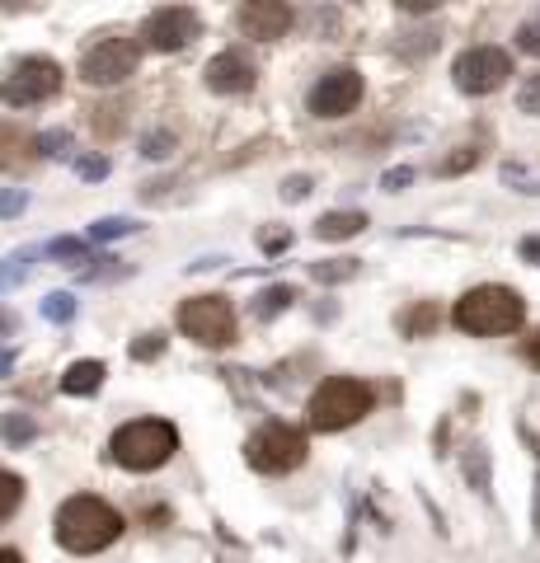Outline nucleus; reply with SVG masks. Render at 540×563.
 <instances>
[{
	"label": "nucleus",
	"mask_w": 540,
	"mask_h": 563,
	"mask_svg": "<svg viewBox=\"0 0 540 563\" xmlns=\"http://www.w3.org/2000/svg\"><path fill=\"white\" fill-rule=\"evenodd\" d=\"M52 531H57V545L71 549V554H99L123 535V512L108 507L104 498H94V493H76L57 507Z\"/></svg>",
	"instance_id": "nucleus-1"
},
{
	"label": "nucleus",
	"mask_w": 540,
	"mask_h": 563,
	"mask_svg": "<svg viewBox=\"0 0 540 563\" xmlns=\"http://www.w3.org/2000/svg\"><path fill=\"white\" fill-rule=\"evenodd\" d=\"M451 320H456V329H461V334L498 338V334L522 329L526 301L512 287H498V282H489V287H470V291H465L461 301H456V310H451Z\"/></svg>",
	"instance_id": "nucleus-2"
},
{
	"label": "nucleus",
	"mask_w": 540,
	"mask_h": 563,
	"mask_svg": "<svg viewBox=\"0 0 540 563\" xmlns=\"http://www.w3.org/2000/svg\"><path fill=\"white\" fill-rule=\"evenodd\" d=\"M179 451V432L165 418H137L108 437V460L132 474H151Z\"/></svg>",
	"instance_id": "nucleus-3"
},
{
	"label": "nucleus",
	"mask_w": 540,
	"mask_h": 563,
	"mask_svg": "<svg viewBox=\"0 0 540 563\" xmlns=\"http://www.w3.org/2000/svg\"><path fill=\"white\" fill-rule=\"evenodd\" d=\"M371 404H376V395H371L367 381H357V376H329V381L310 395V427L315 432H343V427L362 423L371 413Z\"/></svg>",
	"instance_id": "nucleus-4"
},
{
	"label": "nucleus",
	"mask_w": 540,
	"mask_h": 563,
	"mask_svg": "<svg viewBox=\"0 0 540 563\" xmlns=\"http://www.w3.org/2000/svg\"><path fill=\"white\" fill-rule=\"evenodd\" d=\"M306 451H310L306 432L292 423H268L245 442V460L259 474H292L306 460Z\"/></svg>",
	"instance_id": "nucleus-5"
},
{
	"label": "nucleus",
	"mask_w": 540,
	"mask_h": 563,
	"mask_svg": "<svg viewBox=\"0 0 540 563\" xmlns=\"http://www.w3.org/2000/svg\"><path fill=\"white\" fill-rule=\"evenodd\" d=\"M179 329L202 348H231L235 343V305L226 296H193L179 305Z\"/></svg>",
	"instance_id": "nucleus-6"
},
{
	"label": "nucleus",
	"mask_w": 540,
	"mask_h": 563,
	"mask_svg": "<svg viewBox=\"0 0 540 563\" xmlns=\"http://www.w3.org/2000/svg\"><path fill=\"white\" fill-rule=\"evenodd\" d=\"M62 90V66L52 57H24L15 61V71L0 80V99L10 108H29V104H43L52 94Z\"/></svg>",
	"instance_id": "nucleus-7"
},
{
	"label": "nucleus",
	"mask_w": 540,
	"mask_h": 563,
	"mask_svg": "<svg viewBox=\"0 0 540 563\" xmlns=\"http://www.w3.org/2000/svg\"><path fill=\"white\" fill-rule=\"evenodd\" d=\"M137 61H141V43L132 38H99V43L80 57V80L85 85H123L127 76H137Z\"/></svg>",
	"instance_id": "nucleus-8"
},
{
	"label": "nucleus",
	"mask_w": 540,
	"mask_h": 563,
	"mask_svg": "<svg viewBox=\"0 0 540 563\" xmlns=\"http://www.w3.org/2000/svg\"><path fill=\"white\" fill-rule=\"evenodd\" d=\"M451 76H456V90L461 94H494V90L508 85L512 57L503 52V47H470V52L456 57Z\"/></svg>",
	"instance_id": "nucleus-9"
},
{
	"label": "nucleus",
	"mask_w": 540,
	"mask_h": 563,
	"mask_svg": "<svg viewBox=\"0 0 540 563\" xmlns=\"http://www.w3.org/2000/svg\"><path fill=\"white\" fill-rule=\"evenodd\" d=\"M202 33V19L188 10V5H165V10H151L146 24H141V47L151 52H179Z\"/></svg>",
	"instance_id": "nucleus-10"
},
{
	"label": "nucleus",
	"mask_w": 540,
	"mask_h": 563,
	"mask_svg": "<svg viewBox=\"0 0 540 563\" xmlns=\"http://www.w3.org/2000/svg\"><path fill=\"white\" fill-rule=\"evenodd\" d=\"M362 104V76H357L353 66H334V71H324L315 80V90H310V113L315 118H343V113H353Z\"/></svg>",
	"instance_id": "nucleus-11"
},
{
	"label": "nucleus",
	"mask_w": 540,
	"mask_h": 563,
	"mask_svg": "<svg viewBox=\"0 0 540 563\" xmlns=\"http://www.w3.org/2000/svg\"><path fill=\"white\" fill-rule=\"evenodd\" d=\"M202 80H207L212 94H249L254 80H259V66L249 61L245 47H226V52H216V57L207 61Z\"/></svg>",
	"instance_id": "nucleus-12"
},
{
	"label": "nucleus",
	"mask_w": 540,
	"mask_h": 563,
	"mask_svg": "<svg viewBox=\"0 0 540 563\" xmlns=\"http://www.w3.org/2000/svg\"><path fill=\"white\" fill-rule=\"evenodd\" d=\"M235 24L254 43H273V38H282V33L292 29V10L282 0H249V5H240Z\"/></svg>",
	"instance_id": "nucleus-13"
},
{
	"label": "nucleus",
	"mask_w": 540,
	"mask_h": 563,
	"mask_svg": "<svg viewBox=\"0 0 540 563\" xmlns=\"http://www.w3.org/2000/svg\"><path fill=\"white\" fill-rule=\"evenodd\" d=\"M38 160V137L19 122H0V169L5 174H24Z\"/></svg>",
	"instance_id": "nucleus-14"
},
{
	"label": "nucleus",
	"mask_w": 540,
	"mask_h": 563,
	"mask_svg": "<svg viewBox=\"0 0 540 563\" xmlns=\"http://www.w3.org/2000/svg\"><path fill=\"white\" fill-rule=\"evenodd\" d=\"M362 230H367V216L362 212H324L320 221H315V235H320V240H353Z\"/></svg>",
	"instance_id": "nucleus-15"
},
{
	"label": "nucleus",
	"mask_w": 540,
	"mask_h": 563,
	"mask_svg": "<svg viewBox=\"0 0 540 563\" xmlns=\"http://www.w3.org/2000/svg\"><path fill=\"white\" fill-rule=\"evenodd\" d=\"M104 362H71L66 366V376H62V390L66 395H94V390H99V385H104Z\"/></svg>",
	"instance_id": "nucleus-16"
},
{
	"label": "nucleus",
	"mask_w": 540,
	"mask_h": 563,
	"mask_svg": "<svg viewBox=\"0 0 540 563\" xmlns=\"http://www.w3.org/2000/svg\"><path fill=\"white\" fill-rule=\"evenodd\" d=\"M33 259H43V249H19L10 259H0V291H15L24 277H29Z\"/></svg>",
	"instance_id": "nucleus-17"
},
{
	"label": "nucleus",
	"mask_w": 540,
	"mask_h": 563,
	"mask_svg": "<svg viewBox=\"0 0 540 563\" xmlns=\"http://www.w3.org/2000/svg\"><path fill=\"white\" fill-rule=\"evenodd\" d=\"M38 437V423H33L29 413H5L0 418V442L5 446H24V442H33Z\"/></svg>",
	"instance_id": "nucleus-18"
},
{
	"label": "nucleus",
	"mask_w": 540,
	"mask_h": 563,
	"mask_svg": "<svg viewBox=\"0 0 540 563\" xmlns=\"http://www.w3.org/2000/svg\"><path fill=\"white\" fill-rule=\"evenodd\" d=\"M296 301V291L292 287H268L259 291V301H254V310H259V320H278L282 310Z\"/></svg>",
	"instance_id": "nucleus-19"
},
{
	"label": "nucleus",
	"mask_w": 540,
	"mask_h": 563,
	"mask_svg": "<svg viewBox=\"0 0 540 563\" xmlns=\"http://www.w3.org/2000/svg\"><path fill=\"white\" fill-rule=\"evenodd\" d=\"M43 320L71 324L76 320V296H71V291H52V296H43Z\"/></svg>",
	"instance_id": "nucleus-20"
},
{
	"label": "nucleus",
	"mask_w": 540,
	"mask_h": 563,
	"mask_svg": "<svg viewBox=\"0 0 540 563\" xmlns=\"http://www.w3.org/2000/svg\"><path fill=\"white\" fill-rule=\"evenodd\" d=\"M137 230V221H127V216H104V221H94L90 226V240L94 244H108V240H123V235H132Z\"/></svg>",
	"instance_id": "nucleus-21"
},
{
	"label": "nucleus",
	"mask_w": 540,
	"mask_h": 563,
	"mask_svg": "<svg viewBox=\"0 0 540 563\" xmlns=\"http://www.w3.org/2000/svg\"><path fill=\"white\" fill-rule=\"evenodd\" d=\"M19 503H24V479L10 470H0V521L10 517Z\"/></svg>",
	"instance_id": "nucleus-22"
},
{
	"label": "nucleus",
	"mask_w": 540,
	"mask_h": 563,
	"mask_svg": "<svg viewBox=\"0 0 540 563\" xmlns=\"http://www.w3.org/2000/svg\"><path fill=\"white\" fill-rule=\"evenodd\" d=\"M432 324H437V305H414V310H409V315L400 320V329L409 338H418V334H428Z\"/></svg>",
	"instance_id": "nucleus-23"
},
{
	"label": "nucleus",
	"mask_w": 540,
	"mask_h": 563,
	"mask_svg": "<svg viewBox=\"0 0 540 563\" xmlns=\"http://www.w3.org/2000/svg\"><path fill=\"white\" fill-rule=\"evenodd\" d=\"M94 113H99V118H94V132H99V137H104V141H113V137H118V132H123V127H127L123 108L104 104V108H94Z\"/></svg>",
	"instance_id": "nucleus-24"
},
{
	"label": "nucleus",
	"mask_w": 540,
	"mask_h": 563,
	"mask_svg": "<svg viewBox=\"0 0 540 563\" xmlns=\"http://www.w3.org/2000/svg\"><path fill=\"white\" fill-rule=\"evenodd\" d=\"M66 151H71V132H62V127H52V132L38 137V155H43V160H62Z\"/></svg>",
	"instance_id": "nucleus-25"
},
{
	"label": "nucleus",
	"mask_w": 540,
	"mask_h": 563,
	"mask_svg": "<svg viewBox=\"0 0 540 563\" xmlns=\"http://www.w3.org/2000/svg\"><path fill=\"white\" fill-rule=\"evenodd\" d=\"M353 273H357L353 259H329V263H315V268H310L315 282H343V277H353Z\"/></svg>",
	"instance_id": "nucleus-26"
},
{
	"label": "nucleus",
	"mask_w": 540,
	"mask_h": 563,
	"mask_svg": "<svg viewBox=\"0 0 540 563\" xmlns=\"http://www.w3.org/2000/svg\"><path fill=\"white\" fill-rule=\"evenodd\" d=\"M170 151H174V132H170V127H160V132H151V137L141 141V155H146V160H165Z\"/></svg>",
	"instance_id": "nucleus-27"
},
{
	"label": "nucleus",
	"mask_w": 540,
	"mask_h": 563,
	"mask_svg": "<svg viewBox=\"0 0 540 563\" xmlns=\"http://www.w3.org/2000/svg\"><path fill=\"white\" fill-rule=\"evenodd\" d=\"M479 146H461V155H447V160H442V165H437V174H465V169L470 165H479Z\"/></svg>",
	"instance_id": "nucleus-28"
},
{
	"label": "nucleus",
	"mask_w": 540,
	"mask_h": 563,
	"mask_svg": "<svg viewBox=\"0 0 540 563\" xmlns=\"http://www.w3.org/2000/svg\"><path fill=\"white\" fill-rule=\"evenodd\" d=\"M517 47L531 52V57H540V15H531L522 29H517Z\"/></svg>",
	"instance_id": "nucleus-29"
},
{
	"label": "nucleus",
	"mask_w": 540,
	"mask_h": 563,
	"mask_svg": "<svg viewBox=\"0 0 540 563\" xmlns=\"http://www.w3.org/2000/svg\"><path fill=\"white\" fill-rule=\"evenodd\" d=\"M160 352H165V334H141L137 343H132V357H137V362H151Z\"/></svg>",
	"instance_id": "nucleus-30"
},
{
	"label": "nucleus",
	"mask_w": 540,
	"mask_h": 563,
	"mask_svg": "<svg viewBox=\"0 0 540 563\" xmlns=\"http://www.w3.org/2000/svg\"><path fill=\"white\" fill-rule=\"evenodd\" d=\"M43 259H85V244L80 240H52V244H43Z\"/></svg>",
	"instance_id": "nucleus-31"
},
{
	"label": "nucleus",
	"mask_w": 540,
	"mask_h": 563,
	"mask_svg": "<svg viewBox=\"0 0 540 563\" xmlns=\"http://www.w3.org/2000/svg\"><path fill=\"white\" fill-rule=\"evenodd\" d=\"M76 174H80V179H90V183H99V179L108 174V160H104V155H80V160H76Z\"/></svg>",
	"instance_id": "nucleus-32"
},
{
	"label": "nucleus",
	"mask_w": 540,
	"mask_h": 563,
	"mask_svg": "<svg viewBox=\"0 0 540 563\" xmlns=\"http://www.w3.org/2000/svg\"><path fill=\"white\" fill-rule=\"evenodd\" d=\"M517 104H522V113H536V118H540V76L526 80L522 94H517Z\"/></svg>",
	"instance_id": "nucleus-33"
},
{
	"label": "nucleus",
	"mask_w": 540,
	"mask_h": 563,
	"mask_svg": "<svg viewBox=\"0 0 540 563\" xmlns=\"http://www.w3.org/2000/svg\"><path fill=\"white\" fill-rule=\"evenodd\" d=\"M287 244H292V235H287V230H273V235L263 230V235H259V249H263V254H282Z\"/></svg>",
	"instance_id": "nucleus-34"
},
{
	"label": "nucleus",
	"mask_w": 540,
	"mask_h": 563,
	"mask_svg": "<svg viewBox=\"0 0 540 563\" xmlns=\"http://www.w3.org/2000/svg\"><path fill=\"white\" fill-rule=\"evenodd\" d=\"M29 207V198L19 193V188H10V193H0V216H19Z\"/></svg>",
	"instance_id": "nucleus-35"
},
{
	"label": "nucleus",
	"mask_w": 540,
	"mask_h": 563,
	"mask_svg": "<svg viewBox=\"0 0 540 563\" xmlns=\"http://www.w3.org/2000/svg\"><path fill=\"white\" fill-rule=\"evenodd\" d=\"M306 193H310V179H287V183H282V198H287V202L306 198Z\"/></svg>",
	"instance_id": "nucleus-36"
},
{
	"label": "nucleus",
	"mask_w": 540,
	"mask_h": 563,
	"mask_svg": "<svg viewBox=\"0 0 540 563\" xmlns=\"http://www.w3.org/2000/svg\"><path fill=\"white\" fill-rule=\"evenodd\" d=\"M522 357H526V362H531V366H536V371H540V329H536V334H531V338H522Z\"/></svg>",
	"instance_id": "nucleus-37"
},
{
	"label": "nucleus",
	"mask_w": 540,
	"mask_h": 563,
	"mask_svg": "<svg viewBox=\"0 0 540 563\" xmlns=\"http://www.w3.org/2000/svg\"><path fill=\"white\" fill-rule=\"evenodd\" d=\"M409 179H414V169H390V174H386V188L395 193V188H404Z\"/></svg>",
	"instance_id": "nucleus-38"
},
{
	"label": "nucleus",
	"mask_w": 540,
	"mask_h": 563,
	"mask_svg": "<svg viewBox=\"0 0 540 563\" xmlns=\"http://www.w3.org/2000/svg\"><path fill=\"white\" fill-rule=\"evenodd\" d=\"M522 259H526V263H540V235L522 240Z\"/></svg>",
	"instance_id": "nucleus-39"
},
{
	"label": "nucleus",
	"mask_w": 540,
	"mask_h": 563,
	"mask_svg": "<svg viewBox=\"0 0 540 563\" xmlns=\"http://www.w3.org/2000/svg\"><path fill=\"white\" fill-rule=\"evenodd\" d=\"M15 329H19V320L10 315V310H0V334H15Z\"/></svg>",
	"instance_id": "nucleus-40"
},
{
	"label": "nucleus",
	"mask_w": 540,
	"mask_h": 563,
	"mask_svg": "<svg viewBox=\"0 0 540 563\" xmlns=\"http://www.w3.org/2000/svg\"><path fill=\"white\" fill-rule=\"evenodd\" d=\"M10 371H15V352L5 348V352H0V376H10Z\"/></svg>",
	"instance_id": "nucleus-41"
},
{
	"label": "nucleus",
	"mask_w": 540,
	"mask_h": 563,
	"mask_svg": "<svg viewBox=\"0 0 540 563\" xmlns=\"http://www.w3.org/2000/svg\"><path fill=\"white\" fill-rule=\"evenodd\" d=\"M0 563H24V559H19L15 549H0Z\"/></svg>",
	"instance_id": "nucleus-42"
}]
</instances>
